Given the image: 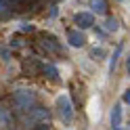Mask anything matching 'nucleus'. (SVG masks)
<instances>
[{
  "instance_id": "3",
  "label": "nucleus",
  "mask_w": 130,
  "mask_h": 130,
  "mask_svg": "<svg viewBox=\"0 0 130 130\" xmlns=\"http://www.w3.org/2000/svg\"><path fill=\"white\" fill-rule=\"evenodd\" d=\"M2 11H4V6H2V2H0V13H2Z\"/></svg>"
},
{
  "instance_id": "2",
  "label": "nucleus",
  "mask_w": 130,
  "mask_h": 130,
  "mask_svg": "<svg viewBox=\"0 0 130 130\" xmlns=\"http://www.w3.org/2000/svg\"><path fill=\"white\" fill-rule=\"evenodd\" d=\"M69 40H71V44H74V46H82V44H84V38L78 36V34H71Z\"/></svg>"
},
{
  "instance_id": "1",
  "label": "nucleus",
  "mask_w": 130,
  "mask_h": 130,
  "mask_svg": "<svg viewBox=\"0 0 130 130\" xmlns=\"http://www.w3.org/2000/svg\"><path fill=\"white\" fill-rule=\"evenodd\" d=\"M59 107H61V116H65V120H69V118H71V111H69V103H67L65 96L59 99Z\"/></svg>"
},
{
  "instance_id": "4",
  "label": "nucleus",
  "mask_w": 130,
  "mask_h": 130,
  "mask_svg": "<svg viewBox=\"0 0 130 130\" xmlns=\"http://www.w3.org/2000/svg\"><path fill=\"white\" fill-rule=\"evenodd\" d=\"M126 101H130V94H126Z\"/></svg>"
}]
</instances>
